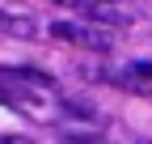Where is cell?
<instances>
[{"mask_svg": "<svg viewBox=\"0 0 152 144\" xmlns=\"http://www.w3.org/2000/svg\"><path fill=\"white\" fill-rule=\"evenodd\" d=\"M51 34H55V38H64V43L85 47V51H110V34L97 30V26H89V21H55Z\"/></svg>", "mask_w": 152, "mask_h": 144, "instance_id": "cell-1", "label": "cell"}, {"mask_svg": "<svg viewBox=\"0 0 152 144\" xmlns=\"http://www.w3.org/2000/svg\"><path fill=\"white\" fill-rule=\"evenodd\" d=\"M118 85H123V89H131V93H152V64H148V60H140V64L123 68V72H118Z\"/></svg>", "mask_w": 152, "mask_h": 144, "instance_id": "cell-2", "label": "cell"}, {"mask_svg": "<svg viewBox=\"0 0 152 144\" xmlns=\"http://www.w3.org/2000/svg\"><path fill=\"white\" fill-rule=\"evenodd\" d=\"M64 110L76 115V119H97V106H93L89 98H64Z\"/></svg>", "mask_w": 152, "mask_h": 144, "instance_id": "cell-3", "label": "cell"}, {"mask_svg": "<svg viewBox=\"0 0 152 144\" xmlns=\"http://www.w3.org/2000/svg\"><path fill=\"white\" fill-rule=\"evenodd\" d=\"M59 144H110V140L93 132H59Z\"/></svg>", "mask_w": 152, "mask_h": 144, "instance_id": "cell-4", "label": "cell"}, {"mask_svg": "<svg viewBox=\"0 0 152 144\" xmlns=\"http://www.w3.org/2000/svg\"><path fill=\"white\" fill-rule=\"evenodd\" d=\"M9 76H21V81H34V85H55V76L42 72V68H13Z\"/></svg>", "mask_w": 152, "mask_h": 144, "instance_id": "cell-5", "label": "cell"}, {"mask_svg": "<svg viewBox=\"0 0 152 144\" xmlns=\"http://www.w3.org/2000/svg\"><path fill=\"white\" fill-rule=\"evenodd\" d=\"M55 4H64V9H76V13H89V17H97L106 0H55Z\"/></svg>", "mask_w": 152, "mask_h": 144, "instance_id": "cell-6", "label": "cell"}, {"mask_svg": "<svg viewBox=\"0 0 152 144\" xmlns=\"http://www.w3.org/2000/svg\"><path fill=\"white\" fill-rule=\"evenodd\" d=\"M4 144H34V140H26V136H9Z\"/></svg>", "mask_w": 152, "mask_h": 144, "instance_id": "cell-7", "label": "cell"}, {"mask_svg": "<svg viewBox=\"0 0 152 144\" xmlns=\"http://www.w3.org/2000/svg\"><path fill=\"white\" fill-rule=\"evenodd\" d=\"M9 17H13V13H4V9H0V34H4V26H9Z\"/></svg>", "mask_w": 152, "mask_h": 144, "instance_id": "cell-8", "label": "cell"}]
</instances>
